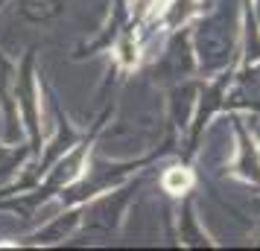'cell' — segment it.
<instances>
[{"label":"cell","instance_id":"obj_1","mask_svg":"<svg viewBox=\"0 0 260 251\" xmlns=\"http://www.w3.org/2000/svg\"><path fill=\"white\" fill-rule=\"evenodd\" d=\"M164 187L170 193L187 190V187H190V172H187V169H170V172L164 175Z\"/></svg>","mask_w":260,"mask_h":251}]
</instances>
